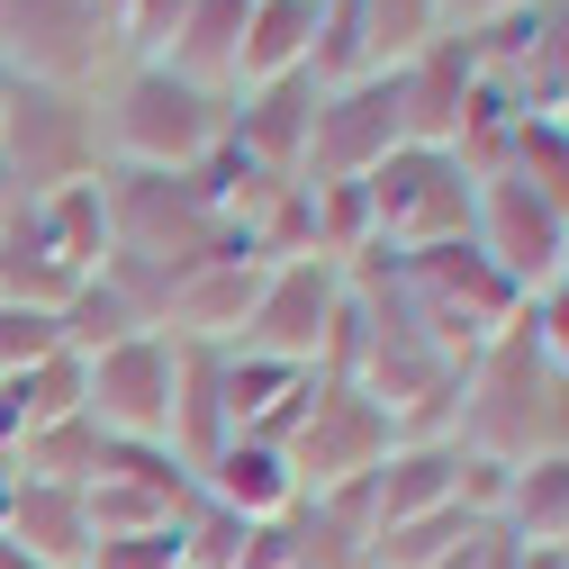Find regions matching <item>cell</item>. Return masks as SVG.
I'll return each mask as SVG.
<instances>
[{
    "label": "cell",
    "instance_id": "d6986e66",
    "mask_svg": "<svg viewBox=\"0 0 569 569\" xmlns=\"http://www.w3.org/2000/svg\"><path fill=\"white\" fill-rule=\"evenodd\" d=\"M497 172H507V181H525L542 208H560V218H569V127L560 118H516V136H507V154H497ZM488 181V172H479Z\"/></svg>",
    "mask_w": 569,
    "mask_h": 569
},
{
    "label": "cell",
    "instance_id": "5bb4252c",
    "mask_svg": "<svg viewBox=\"0 0 569 569\" xmlns=\"http://www.w3.org/2000/svg\"><path fill=\"white\" fill-rule=\"evenodd\" d=\"M435 507H461V443L452 435H398L389 461L371 470V533L416 525Z\"/></svg>",
    "mask_w": 569,
    "mask_h": 569
},
{
    "label": "cell",
    "instance_id": "ac0fdd59",
    "mask_svg": "<svg viewBox=\"0 0 569 569\" xmlns=\"http://www.w3.org/2000/svg\"><path fill=\"white\" fill-rule=\"evenodd\" d=\"M507 525L516 542H533V551H569V452H542V461H525L516 470V488H507Z\"/></svg>",
    "mask_w": 569,
    "mask_h": 569
},
{
    "label": "cell",
    "instance_id": "9c48e42d",
    "mask_svg": "<svg viewBox=\"0 0 569 569\" xmlns=\"http://www.w3.org/2000/svg\"><path fill=\"white\" fill-rule=\"evenodd\" d=\"M389 443H398L389 407H380V398H362L352 380H326V389H317V407L299 416V435L280 443V452H290V470H299V497H326V488L371 479V470L389 461Z\"/></svg>",
    "mask_w": 569,
    "mask_h": 569
},
{
    "label": "cell",
    "instance_id": "4fadbf2b",
    "mask_svg": "<svg viewBox=\"0 0 569 569\" xmlns=\"http://www.w3.org/2000/svg\"><path fill=\"white\" fill-rule=\"evenodd\" d=\"M262 299V262L253 253H218V262H190L172 271V299H163V343H199V352H236L244 317Z\"/></svg>",
    "mask_w": 569,
    "mask_h": 569
},
{
    "label": "cell",
    "instance_id": "7402d4cb",
    "mask_svg": "<svg viewBox=\"0 0 569 569\" xmlns=\"http://www.w3.org/2000/svg\"><path fill=\"white\" fill-rule=\"evenodd\" d=\"M525 335H533V352H542V362L569 380V271H551L542 290L525 299Z\"/></svg>",
    "mask_w": 569,
    "mask_h": 569
},
{
    "label": "cell",
    "instance_id": "83f0119b",
    "mask_svg": "<svg viewBox=\"0 0 569 569\" xmlns=\"http://www.w3.org/2000/svg\"><path fill=\"white\" fill-rule=\"evenodd\" d=\"M0 569H37V560H28V551H19L10 533H0Z\"/></svg>",
    "mask_w": 569,
    "mask_h": 569
},
{
    "label": "cell",
    "instance_id": "52a82bcc",
    "mask_svg": "<svg viewBox=\"0 0 569 569\" xmlns=\"http://www.w3.org/2000/svg\"><path fill=\"white\" fill-rule=\"evenodd\" d=\"M0 63H10L19 82L91 91L118 63V37L100 28L91 0H0Z\"/></svg>",
    "mask_w": 569,
    "mask_h": 569
},
{
    "label": "cell",
    "instance_id": "30bf717a",
    "mask_svg": "<svg viewBox=\"0 0 569 569\" xmlns=\"http://www.w3.org/2000/svg\"><path fill=\"white\" fill-rule=\"evenodd\" d=\"M190 497H199V479L181 470L172 443H109L100 470H91V488H82L91 542H109V533H172Z\"/></svg>",
    "mask_w": 569,
    "mask_h": 569
},
{
    "label": "cell",
    "instance_id": "603a6c76",
    "mask_svg": "<svg viewBox=\"0 0 569 569\" xmlns=\"http://www.w3.org/2000/svg\"><path fill=\"white\" fill-rule=\"evenodd\" d=\"M91 569H181V525L172 533H109V542H91Z\"/></svg>",
    "mask_w": 569,
    "mask_h": 569
},
{
    "label": "cell",
    "instance_id": "8992f818",
    "mask_svg": "<svg viewBox=\"0 0 569 569\" xmlns=\"http://www.w3.org/2000/svg\"><path fill=\"white\" fill-rule=\"evenodd\" d=\"M352 299V271L326 262V253H290V262H262V299L244 317V343L236 352H262V362H326L335 343V317Z\"/></svg>",
    "mask_w": 569,
    "mask_h": 569
},
{
    "label": "cell",
    "instance_id": "5b68a950",
    "mask_svg": "<svg viewBox=\"0 0 569 569\" xmlns=\"http://www.w3.org/2000/svg\"><path fill=\"white\" fill-rule=\"evenodd\" d=\"M398 146H407V91H398V63H389V73H362V82H335V91H317V127H308L299 181L343 190V181L380 172Z\"/></svg>",
    "mask_w": 569,
    "mask_h": 569
},
{
    "label": "cell",
    "instance_id": "7c38bea8",
    "mask_svg": "<svg viewBox=\"0 0 569 569\" xmlns=\"http://www.w3.org/2000/svg\"><path fill=\"white\" fill-rule=\"evenodd\" d=\"M317 73H280V82H253V91H227V154L262 181H299V154H308V127H317Z\"/></svg>",
    "mask_w": 569,
    "mask_h": 569
},
{
    "label": "cell",
    "instance_id": "9a60e30c",
    "mask_svg": "<svg viewBox=\"0 0 569 569\" xmlns=\"http://www.w3.org/2000/svg\"><path fill=\"white\" fill-rule=\"evenodd\" d=\"M19 227H28V244L73 280H82L109 262V199H100V181H73V190H46V199H28L19 208Z\"/></svg>",
    "mask_w": 569,
    "mask_h": 569
},
{
    "label": "cell",
    "instance_id": "ba28073f",
    "mask_svg": "<svg viewBox=\"0 0 569 569\" xmlns=\"http://www.w3.org/2000/svg\"><path fill=\"white\" fill-rule=\"evenodd\" d=\"M172 371H181V343L127 335L82 362V416L109 443H163L172 435Z\"/></svg>",
    "mask_w": 569,
    "mask_h": 569
},
{
    "label": "cell",
    "instance_id": "e0dca14e",
    "mask_svg": "<svg viewBox=\"0 0 569 569\" xmlns=\"http://www.w3.org/2000/svg\"><path fill=\"white\" fill-rule=\"evenodd\" d=\"M0 533H10L37 569H91V507H82V488L19 479L10 507H0Z\"/></svg>",
    "mask_w": 569,
    "mask_h": 569
},
{
    "label": "cell",
    "instance_id": "7a4b0ae2",
    "mask_svg": "<svg viewBox=\"0 0 569 569\" xmlns=\"http://www.w3.org/2000/svg\"><path fill=\"white\" fill-rule=\"evenodd\" d=\"M452 443L507 461V470H525V461H542V452H569V380L533 352L525 317H516L507 335H488L470 362H461Z\"/></svg>",
    "mask_w": 569,
    "mask_h": 569
},
{
    "label": "cell",
    "instance_id": "277c9868",
    "mask_svg": "<svg viewBox=\"0 0 569 569\" xmlns=\"http://www.w3.org/2000/svg\"><path fill=\"white\" fill-rule=\"evenodd\" d=\"M0 154L19 163L28 199L73 190V181H100V172H109L100 100H91V91H63V82H19L10 118H0Z\"/></svg>",
    "mask_w": 569,
    "mask_h": 569
},
{
    "label": "cell",
    "instance_id": "8fae6325",
    "mask_svg": "<svg viewBox=\"0 0 569 569\" xmlns=\"http://www.w3.org/2000/svg\"><path fill=\"white\" fill-rule=\"evenodd\" d=\"M470 244L516 280V290L533 299L551 271H569V218L560 208H542L525 181H507V172H488L479 181V208H470Z\"/></svg>",
    "mask_w": 569,
    "mask_h": 569
},
{
    "label": "cell",
    "instance_id": "2e32d148",
    "mask_svg": "<svg viewBox=\"0 0 569 569\" xmlns=\"http://www.w3.org/2000/svg\"><path fill=\"white\" fill-rule=\"evenodd\" d=\"M199 497H218V507L244 516V525H280V516L299 507V470H290L280 443L236 435V443H218V461L199 470Z\"/></svg>",
    "mask_w": 569,
    "mask_h": 569
},
{
    "label": "cell",
    "instance_id": "44dd1931",
    "mask_svg": "<svg viewBox=\"0 0 569 569\" xmlns=\"http://www.w3.org/2000/svg\"><path fill=\"white\" fill-rule=\"evenodd\" d=\"M46 352H63V308H19V299H0V380L46 362Z\"/></svg>",
    "mask_w": 569,
    "mask_h": 569
},
{
    "label": "cell",
    "instance_id": "4316f807",
    "mask_svg": "<svg viewBox=\"0 0 569 569\" xmlns=\"http://www.w3.org/2000/svg\"><path fill=\"white\" fill-rule=\"evenodd\" d=\"M91 10H100V28H109V37L127 28V0H91Z\"/></svg>",
    "mask_w": 569,
    "mask_h": 569
},
{
    "label": "cell",
    "instance_id": "f546056e",
    "mask_svg": "<svg viewBox=\"0 0 569 569\" xmlns=\"http://www.w3.org/2000/svg\"><path fill=\"white\" fill-rule=\"evenodd\" d=\"M352 569H371V560H352Z\"/></svg>",
    "mask_w": 569,
    "mask_h": 569
},
{
    "label": "cell",
    "instance_id": "484cf974",
    "mask_svg": "<svg viewBox=\"0 0 569 569\" xmlns=\"http://www.w3.org/2000/svg\"><path fill=\"white\" fill-rule=\"evenodd\" d=\"M19 208H28V181H19L10 154H0V218H19Z\"/></svg>",
    "mask_w": 569,
    "mask_h": 569
},
{
    "label": "cell",
    "instance_id": "ffe728a7",
    "mask_svg": "<svg viewBox=\"0 0 569 569\" xmlns=\"http://www.w3.org/2000/svg\"><path fill=\"white\" fill-rule=\"evenodd\" d=\"M10 452H19V479H54V488H91V470H100L109 435H100L91 416H54V425H37V435H19Z\"/></svg>",
    "mask_w": 569,
    "mask_h": 569
},
{
    "label": "cell",
    "instance_id": "cb8c5ba5",
    "mask_svg": "<svg viewBox=\"0 0 569 569\" xmlns=\"http://www.w3.org/2000/svg\"><path fill=\"white\" fill-rule=\"evenodd\" d=\"M181 19H190V0H127V28H118V54H163Z\"/></svg>",
    "mask_w": 569,
    "mask_h": 569
},
{
    "label": "cell",
    "instance_id": "f1b7e54d",
    "mask_svg": "<svg viewBox=\"0 0 569 569\" xmlns=\"http://www.w3.org/2000/svg\"><path fill=\"white\" fill-rule=\"evenodd\" d=\"M10 100H19V73H10V63H0V118H10Z\"/></svg>",
    "mask_w": 569,
    "mask_h": 569
},
{
    "label": "cell",
    "instance_id": "3957f363",
    "mask_svg": "<svg viewBox=\"0 0 569 569\" xmlns=\"http://www.w3.org/2000/svg\"><path fill=\"white\" fill-rule=\"evenodd\" d=\"M362 190V218H371V253H443V244H470V208H479V172L452 154V146H398L380 172L352 181Z\"/></svg>",
    "mask_w": 569,
    "mask_h": 569
},
{
    "label": "cell",
    "instance_id": "6da1fadb",
    "mask_svg": "<svg viewBox=\"0 0 569 569\" xmlns=\"http://www.w3.org/2000/svg\"><path fill=\"white\" fill-rule=\"evenodd\" d=\"M100 100V146L118 172H199L208 154H227V91H208L172 73L163 54H118L91 82Z\"/></svg>",
    "mask_w": 569,
    "mask_h": 569
},
{
    "label": "cell",
    "instance_id": "d4e9b609",
    "mask_svg": "<svg viewBox=\"0 0 569 569\" xmlns=\"http://www.w3.org/2000/svg\"><path fill=\"white\" fill-rule=\"evenodd\" d=\"M533 0H443V37H479V28H497V19H525Z\"/></svg>",
    "mask_w": 569,
    "mask_h": 569
}]
</instances>
